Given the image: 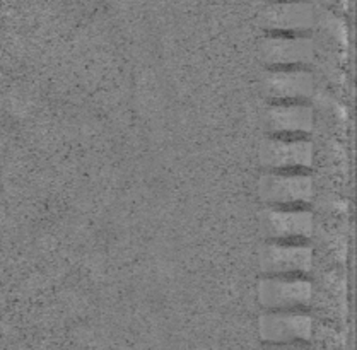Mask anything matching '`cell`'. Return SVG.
<instances>
[{
  "mask_svg": "<svg viewBox=\"0 0 357 350\" xmlns=\"http://www.w3.org/2000/svg\"><path fill=\"white\" fill-rule=\"evenodd\" d=\"M313 195L307 171H265L258 178V197L267 207H307Z\"/></svg>",
  "mask_w": 357,
  "mask_h": 350,
  "instance_id": "obj_1",
  "label": "cell"
},
{
  "mask_svg": "<svg viewBox=\"0 0 357 350\" xmlns=\"http://www.w3.org/2000/svg\"><path fill=\"white\" fill-rule=\"evenodd\" d=\"M257 294L267 311L301 310L313 300V284L306 275H264Z\"/></svg>",
  "mask_w": 357,
  "mask_h": 350,
  "instance_id": "obj_2",
  "label": "cell"
},
{
  "mask_svg": "<svg viewBox=\"0 0 357 350\" xmlns=\"http://www.w3.org/2000/svg\"><path fill=\"white\" fill-rule=\"evenodd\" d=\"M313 159L310 137L268 135L260 147V165L265 171H310Z\"/></svg>",
  "mask_w": 357,
  "mask_h": 350,
  "instance_id": "obj_3",
  "label": "cell"
},
{
  "mask_svg": "<svg viewBox=\"0 0 357 350\" xmlns=\"http://www.w3.org/2000/svg\"><path fill=\"white\" fill-rule=\"evenodd\" d=\"M314 251L307 241H272L261 248V275H307L313 268Z\"/></svg>",
  "mask_w": 357,
  "mask_h": 350,
  "instance_id": "obj_4",
  "label": "cell"
},
{
  "mask_svg": "<svg viewBox=\"0 0 357 350\" xmlns=\"http://www.w3.org/2000/svg\"><path fill=\"white\" fill-rule=\"evenodd\" d=\"M260 53L267 68L310 67L314 60V41L310 34L268 33Z\"/></svg>",
  "mask_w": 357,
  "mask_h": 350,
  "instance_id": "obj_5",
  "label": "cell"
},
{
  "mask_svg": "<svg viewBox=\"0 0 357 350\" xmlns=\"http://www.w3.org/2000/svg\"><path fill=\"white\" fill-rule=\"evenodd\" d=\"M314 19V6L310 0H272L265 7L261 22L267 33L307 34Z\"/></svg>",
  "mask_w": 357,
  "mask_h": 350,
  "instance_id": "obj_6",
  "label": "cell"
},
{
  "mask_svg": "<svg viewBox=\"0 0 357 350\" xmlns=\"http://www.w3.org/2000/svg\"><path fill=\"white\" fill-rule=\"evenodd\" d=\"M264 91L271 102L307 101L314 93V77L307 67L267 68Z\"/></svg>",
  "mask_w": 357,
  "mask_h": 350,
  "instance_id": "obj_7",
  "label": "cell"
},
{
  "mask_svg": "<svg viewBox=\"0 0 357 350\" xmlns=\"http://www.w3.org/2000/svg\"><path fill=\"white\" fill-rule=\"evenodd\" d=\"M258 326L261 340L267 344H301L313 335V319L301 310L267 311Z\"/></svg>",
  "mask_w": 357,
  "mask_h": 350,
  "instance_id": "obj_8",
  "label": "cell"
},
{
  "mask_svg": "<svg viewBox=\"0 0 357 350\" xmlns=\"http://www.w3.org/2000/svg\"><path fill=\"white\" fill-rule=\"evenodd\" d=\"M264 227L272 241H307L314 231V215L307 207H267Z\"/></svg>",
  "mask_w": 357,
  "mask_h": 350,
  "instance_id": "obj_9",
  "label": "cell"
},
{
  "mask_svg": "<svg viewBox=\"0 0 357 350\" xmlns=\"http://www.w3.org/2000/svg\"><path fill=\"white\" fill-rule=\"evenodd\" d=\"M314 127V112L307 101L271 102L265 112L268 135L310 137Z\"/></svg>",
  "mask_w": 357,
  "mask_h": 350,
  "instance_id": "obj_10",
  "label": "cell"
},
{
  "mask_svg": "<svg viewBox=\"0 0 357 350\" xmlns=\"http://www.w3.org/2000/svg\"><path fill=\"white\" fill-rule=\"evenodd\" d=\"M264 350H307L298 344H271V347H265Z\"/></svg>",
  "mask_w": 357,
  "mask_h": 350,
  "instance_id": "obj_11",
  "label": "cell"
}]
</instances>
